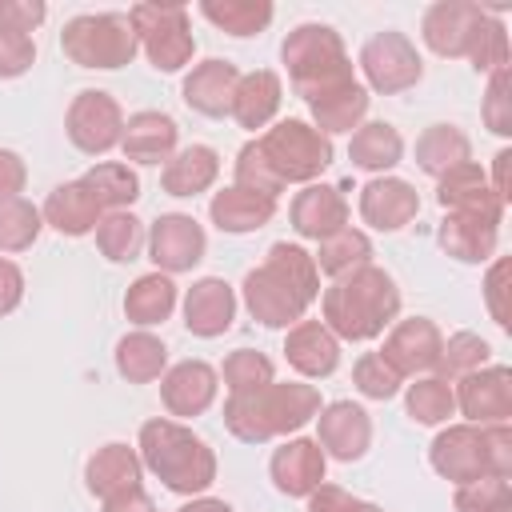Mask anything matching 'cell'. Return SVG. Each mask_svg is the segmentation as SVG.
Here are the masks:
<instances>
[{"label": "cell", "mask_w": 512, "mask_h": 512, "mask_svg": "<svg viewBox=\"0 0 512 512\" xmlns=\"http://www.w3.org/2000/svg\"><path fill=\"white\" fill-rule=\"evenodd\" d=\"M324 408L320 388L304 380H272L252 392H236L224 400V424L244 444H268L276 436L300 432Z\"/></svg>", "instance_id": "cell-3"}, {"label": "cell", "mask_w": 512, "mask_h": 512, "mask_svg": "<svg viewBox=\"0 0 512 512\" xmlns=\"http://www.w3.org/2000/svg\"><path fill=\"white\" fill-rule=\"evenodd\" d=\"M128 20L136 28L140 52L152 60L156 72H180L192 60L196 36L184 4H136L128 8Z\"/></svg>", "instance_id": "cell-9"}, {"label": "cell", "mask_w": 512, "mask_h": 512, "mask_svg": "<svg viewBox=\"0 0 512 512\" xmlns=\"http://www.w3.org/2000/svg\"><path fill=\"white\" fill-rule=\"evenodd\" d=\"M284 360L308 376V380H324L340 368V340L320 324V320H296L284 336Z\"/></svg>", "instance_id": "cell-23"}, {"label": "cell", "mask_w": 512, "mask_h": 512, "mask_svg": "<svg viewBox=\"0 0 512 512\" xmlns=\"http://www.w3.org/2000/svg\"><path fill=\"white\" fill-rule=\"evenodd\" d=\"M20 300H24V272L8 256H0V316L16 312Z\"/></svg>", "instance_id": "cell-54"}, {"label": "cell", "mask_w": 512, "mask_h": 512, "mask_svg": "<svg viewBox=\"0 0 512 512\" xmlns=\"http://www.w3.org/2000/svg\"><path fill=\"white\" fill-rule=\"evenodd\" d=\"M64 132L68 140L88 152V156H104L112 148H120V136H124V112L120 104L100 92V88H84L72 96L68 104V116H64Z\"/></svg>", "instance_id": "cell-11"}, {"label": "cell", "mask_w": 512, "mask_h": 512, "mask_svg": "<svg viewBox=\"0 0 512 512\" xmlns=\"http://www.w3.org/2000/svg\"><path fill=\"white\" fill-rule=\"evenodd\" d=\"M200 16L208 24H216L228 36H256L272 24L276 8L268 0H200Z\"/></svg>", "instance_id": "cell-39"}, {"label": "cell", "mask_w": 512, "mask_h": 512, "mask_svg": "<svg viewBox=\"0 0 512 512\" xmlns=\"http://www.w3.org/2000/svg\"><path fill=\"white\" fill-rule=\"evenodd\" d=\"M268 168L280 176V184H316V176L332 164V140L316 132L308 120H276L256 136Z\"/></svg>", "instance_id": "cell-8"}, {"label": "cell", "mask_w": 512, "mask_h": 512, "mask_svg": "<svg viewBox=\"0 0 512 512\" xmlns=\"http://www.w3.org/2000/svg\"><path fill=\"white\" fill-rule=\"evenodd\" d=\"M176 140H180V128L168 112H136L124 120V136H120V152L124 160L132 164H168V156L176 152Z\"/></svg>", "instance_id": "cell-25"}, {"label": "cell", "mask_w": 512, "mask_h": 512, "mask_svg": "<svg viewBox=\"0 0 512 512\" xmlns=\"http://www.w3.org/2000/svg\"><path fill=\"white\" fill-rule=\"evenodd\" d=\"M40 216L60 236H88V232H96L104 212L96 208V200L84 188V180H64V184H56L48 192V200L40 204Z\"/></svg>", "instance_id": "cell-29"}, {"label": "cell", "mask_w": 512, "mask_h": 512, "mask_svg": "<svg viewBox=\"0 0 512 512\" xmlns=\"http://www.w3.org/2000/svg\"><path fill=\"white\" fill-rule=\"evenodd\" d=\"M352 384H356V392L368 396V400H392L404 380L396 376V368H392L380 352H364V356L352 364Z\"/></svg>", "instance_id": "cell-47"}, {"label": "cell", "mask_w": 512, "mask_h": 512, "mask_svg": "<svg viewBox=\"0 0 512 512\" xmlns=\"http://www.w3.org/2000/svg\"><path fill=\"white\" fill-rule=\"evenodd\" d=\"M36 64V44L32 36L16 28H0V80H16Z\"/></svg>", "instance_id": "cell-50"}, {"label": "cell", "mask_w": 512, "mask_h": 512, "mask_svg": "<svg viewBox=\"0 0 512 512\" xmlns=\"http://www.w3.org/2000/svg\"><path fill=\"white\" fill-rule=\"evenodd\" d=\"M360 72H364V88H372L380 96H396V92H408L420 84L424 60L404 32L388 28V32H376L360 48Z\"/></svg>", "instance_id": "cell-10"}, {"label": "cell", "mask_w": 512, "mask_h": 512, "mask_svg": "<svg viewBox=\"0 0 512 512\" xmlns=\"http://www.w3.org/2000/svg\"><path fill=\"white\" fill-rule=\"evenodd\" d=\"M220 376H224V384H228V396H236V392H252V388L272 384V380H276V368H272V360H268L264 352H256V348H236V352L224 356Z\"/></svg>", "instance_id": "cell-44"}, {"label": "cell", "mask_w": 512, "mask_h": 512, "mask_svg": "<svg viewBox=\"0 0 512 512\" xmlns=\"http://www.w3.org/2000/svg\"><path fill=\"white\" fill-rule=\"evenodd\" d=\"M24 180H28V168H24L20 152L0 148V200L20 196V192H24Z\"/></svg>", "instance_id": "cell-55"}, {"label": "cell", "mask_w": 512, "mask_h": 512, "mask_svg": "<svg viewBox=\"0 0 512 512\" xmlns=\"http://www.w3.org/2000/svg\"><path fill=\"white\" fill-rule=\"evenodd\" d=\"M44 16H48L44 0H0V28H16L32 36L44 24Z\"/></svg>", "instance_id": "cell-52"}, {"label": "cell", "mask_w": 512, "mask_h": 512, "mask_svg": "<svg viewBox=\"0 0 512 512\" xmlns=\"http://www.w3.org/2000/svg\"><path fill=\"white\" fill-rule=\"evenodd\" d=\"M404 408L416 424H448V416H456V392L448 380L440 376H416V384H408L404 392Z\"/></svg>", "instance_id": "cell-41"}, {"label": "cell", "mask_w": 512, "mask_h": 512, "mask_svg": "<svg viewBox=\"0 0 512 512\" xmlns=\"http://www.w3.org/2000/svg\"><path fill=\"white\" fill-rule=\"evenodd\" d=\"M468 160H472V144L456 124H432L416 140V164H420V172H428L436 180Z\"/></svg>", "instance_id": "cell-36"}, {"label": "cell", "mask_w": 512, "mask_h": 512, "mask_svg": "<svg viewBox=\"0 0 512 512\" xmlns=\"http://www.w3.org/2000/svg\"><path fill=\"white\" fill-rule=\"evenodd\" d=\"M480 120L492 136H512V96H508V68L488 76V92L480 104Z\"/></svg>", "instance_id": "cell-49"}, {"label": "cell", "mask_w": 512, "mask_h": 512, "mask_svg": "<svg viewBox=\"0 0 512 512\" xmlns=\"http://www.w3.org/2000/svg\"><path fill=\"white\" fill-rule=\"evenodd\" d=\"M60 48L80 68L116 72V68L136 60L140 40H136V28H132L128 12H84V16H72L64 24Z\"/></svg>", "instance_id": "cell-7"}, {"label": "cell", "mask_w": 512, "mask_h": 512, "mask_svg": "<svg viewBox=\"0 0 512 512\" xmlns=\"http://www.w3.org/2000/svg\"><path fill=\"white\" fill-rule=\"evenodd\" d=\"M280 100H284V84L272 68H256V72H240L236 80V96H232V120L248 132L256 128H268L280 112Z\"/></svg>", "instance_id": "cell-26"}, {"label": "cell", "mask_w": 512, "mask_h": 512, "mask_svg": "<svg viewBox=\"0 0 512 512\" xmlns=\"http://www.w3.org/2000/svg\"><path fill=\"white\" fill-rule=\"evenodd\" d=\"M428 464L448 484L480 476H512V428L508 424H448L428 444Z\"/></svg>", "instance_id": "cell-5"}, {"label": "cell", "mask_w": 512, "mask_h": 512, "mask_svg": "<svg viewBox=\"0 0 512 512\" xmlns=\"http://www.w3.org/2000/svg\"><path fill=\"white\" fill-rule=\"evenodd\" d=\"M40 228H44V216H40V208L32 200H24V196L0 200V252L4 256L32 248Z\"/></svg>", "instance_id": "cell-43"}, {"label": "cell", "mask_w": 512, "mask_h": 512, "mask_svg": "<svg viewBox=\"0 0 512 512\" xmlns=\"http://www.w3.org/2000/svg\"><path fill=\"white\" fill-rule=\"evenodd\" d=\"M236 184H240V188L260 192V196H272V200L284 192L280 176L268 168V160H264V152H260V144H256V140H248V144L236 152Z\"/></svg>", "instance_id": "cell-48"}, {"label": "cell", "mask_w": 512, "mask_h": 512, "mask_svg": "<svg viewBox=\"0 0 512 512\" xmlns=\"http://www.w3.org/2000/svg\"><path fill=\"white\" fill-rule=\"evenodd\" d=\"M288 216H292L296 236L324 240V236L348 228V200L340 196L336 184H304V192H296Z\"/></svg>", "instance_id": "cell-22"}, {"label": "cell", "mask_w": 512, "mask_h": 512, "mask_svg": "<svg viewBox=\"0 0 512 512\" xmlns=\"http://www.w3.org/2000/svg\"><path fill=\"white\" fill-rule=\"evenodd\" d=\"M80 180H84V188L92 192V200H96L100 212H128V208L140 200V176H136L128 164L104 160V164L88 168Z\"/></svg>", "instance_id": "cell-37"}, {"label": "cell", "mask_w": 512, "mask_h": 512, "mask_svg": "<svg viewBox=\"0 0 512 512\" xmlns=\"http://www.w3.org/2000/svg\"><path fill=\"white\" fill-rule=\"evenodd\" d=\"M308 512H384L380 504H368L352 492H344L340 484H320L312 496H308Z\"/></svg>", "instance_id": "cell-51"}, {"label": "cell", "mask_w": 512, "mask_h": 512, "mask_svg": "<svg viewBox=\"0 0 512 512\" xmlns=\"http://www.w3.org/2000/svg\"><path fill=\"white\" fill-rule=\"evenodd\" d=\"M220 176V156L216 148L208 144H188V148H176L160 172V184L168 196H200L216 184Z\"/></svg>", "instance_id": "cell-31"}, {"label": "cell", "mask_w": 512, "mask_h": 512, "mask_svg": "<svg viewBox=\"0 0 512 512\" xmlns=\"http://www.w3.org/2000/svg\"><path fill=\"white\" fill-rule=\"evenodd\" d=\"M140 476H144V464H140L136 448H128V444H120V440L96 448V452L88 456V464H84V484H88V492L100 496V500H108V496H116V492H124V488H136Z\"/></svg>", "instance_id": "cell-30"}, {"label": "cell", "mask_w": 512, "mask_h": 512, "mask_svg": "<svg viewBox=\"0 0 512 512\" xmlns=\"http://www.w3.org/2000/svg\"><path fill=\"white\" fill-rule=\"evenodd\" d=\"M440 344H444V336H440V328L428 316H408V320H396L388 328L380 356L396 368L400 380H408V376H420V372L436 368Z\"/></svg>", "instance_id": "cell-16"}, {"label": "cell", "mask_w": 512, "mask_h": 512, "mask_svg": "<svg viewBox=\"0 0 512 512\" xmlns=\"http://www.w3.org/2000/svg\"><path fill=\"white\" fill-rule=\"evenodd\" d=\"M208 216L220 232L228 236H244V232H256L264 228L272 216H276V200L272 196H260L252 188H240V184H228L220 188L212 200H208Z\"/></svg>", "instance_id": "cell-28"}, {"label": "cell", "mask_w": 512, "mask_h": 512, "mask_svg": "<svg viewBox=\"0 0 512 512\" xmlns=\"http://www.w3.org/2000/svg\"><path fill=\"white\" fill-rule=\"evenodd\" d=\"M216 392H220V372L204 360H180L160 376V400L168 416H184V420L204 416L216 404Z\"/></svg>", "instance_id": "cell-17"}, {"label": "cell", "mask_w": 512, "mask_h": 512, "mask_svg": "<svg viewBox=\"0 0 512 512\" xmlns=\"http://www.w3.org/2000/svg\"><path fill=\"white\" fill-rule=\"evenodd\" d=\"M320 248H316V272H324V276H348V272H356V268H364V264H372V240H368V232H360V228H340V232H332V236H324V240H316Z\"/></svg>", "instance_id": "cell-38"}, {"label": "cell", "mask_w": 512, "mask_h": 512, "mask_svg": "<svg viewBox=\"0 0 512 512\" xmlns=\"http://www.w3.org/2000/svg\"><path fill=\"white\" fill-rule=\"evenodd\" d=\"M316 296H320L316 260H312V252H304L300 244H288V240H276L264 256V264H256L240 284L244 308L264 328H292L296 320H304V312Z\"/></svg>", "instance_id": "cell-1"}, {"label": "cell", "mask_w": 512, "mask_h": 512, "mask_svg": "<svg viewBox=\"0 0 512 512\" xmlns=\"http://www.w3.org/2000/svg\"><path fill=\"white\" fill-rule=\"evenodd\" d=\"M176 512H232L224 500H216V496H192L184 508H176Z\"/></svg>", "instance_id": "cell-58"}, {"label": "cell", "mask_w": 512, "mask_h": 512, "mask_svg": "<svg viewBox=\"0 0 512 512\" xmlns=\"http://www.w3.org/2000/svg\"><path fill=\"white\" fill-rule=\"evenodd\" d=\"M508 160H512V148H500V152L492 156V180H488L492 192H496L504 204L512 200V188H508Z\"/></svg>", "instance_id": "cell-57"}, {"label": "cell", "mask_w": 512, "mask_h": 512, "mask_svg": "<svg viewBox=\"0 0 512 512\" xmlns=\"http://www.w3.org/2000/svg\"><path fill=\"white\" fill-rule=\"evenodd\" d=\"M420 212V196L400 176H372L360 188V220L376 232H400Z\"/></svg>", "instance_id": "cell-20"}, {"label": "cell", "mask_w": 512, "mask_h": 512, "mask_svg": "<svg viewBox=\"0 0 512 512\" xmlns=\"http://www.w3.org/2000/svg\"><path fill=\"white\" fill-rule=\"evenodd\" d=\"M280 60L288 68L292 88L304 96V104L356 80L352 60L344 52V40L328 24H296L280 44Z\"/></svg>", "instance_id": "cell-6"}, {"label": "cell", "mask_w": 512, "mask_h": 512, "mask_svg": "<svg viewBox=\"0 0 512 512\" xmlns=\"http://www.w3.org/2000/svg\"><path fill=\"white\" fill-rule=\"evenodd\" d=\"M236 80H240V72H236V64H228V60H200V64H192V72L184 76V88H180V96H184V104L192 108V112H200V116H228L232 112V96H236Z\"/></svg>", "instance_id": "cell-24"}, {"label": "cell", "mask_w": 512, "mask_h": 512, "mask_svg": "<svg viewBox=\"0 0 512 512\" xmlns=\"http://www.w3.org/2000/svg\"><path fill=\"white\" fill-rule=\"evenodd\" d=\"M236 288L220 276H204L184 292V328L200 340H216L236 320Z\"/></svg>", "instance_id": "cell-21"}, {"label": "cell", "mask_w": 512, "mask_h": 512, "mask_svg": "<svg viewBox=\"0 0 512 512\" xmlns=\"http://www.w3.org/2000/svg\"><path fill=\"white\" fill-rule=\"evenodd\" d=\"M140 464L176 496H204L216 480V452L176 420H148L136 440Z\"/></svg>", "instance_id": "cell-4"}, {"label": "cell", "mask_w": 512, "mask_h": 512, "mask_svg": "<svg viewBox=\"0 0 512 512\" xmlns=\"http://www.w3.org/2000/svg\"><path fill=\"white\" fill-rule=\"evenodd\" d=\"M504 292H508V256H496L488 264V276H484V300H488V312L500 328H508V304H504Z\"/></svg>", "instance_id": "cell-53"}, {"label": "cell", "mask_w": 512, "mask_h": 512, "mask_svg": "<svg viewBox=\"0 0 512 512\" xmlns=\"http://www.w3.org/2000/svg\"><path fill=\"white\" fill-rule=\"evenodd\" d=\"M468 60H472L476 72H488V76L500 72V68H508V32H504V20L496 12H484Z\"/></svg>", "instance_id": "cell-46"}, {"label": "cell", "mask_w": 512, "mask_h": 512, "mask_svg": "<svg viewBox=\"0 0 512 512\" xmlns=\"http://www.w3.org/2000/svg\"><path fill=\"white\" fill-rule=\"evenodd\" d=\"M104 504V512H156V504H152V496L136 484V488H124V492H116V496H108V500H100Z\"/></svg>", "instance_id": "cell-56"}, {"label": "cell", "mask_w": 512, "mask_h": 512, "mask_svg": "<svg viewBox=\"0 0 512 512\" xmlns=\"http://www.w3.org/2000/svg\"><path fill=\"white\" fill-rule=\"evenodd\" d=\"M316 444L324 456L352 464L372 448V416L352 400H332L316 412Z\"/></svg>", "instance_id": "cell-15"}, {"label": "cell", "mask_w": 512, "mask_h": 512, "mask_svg": "<svg viewBox=\"0 0 512 512\" xmlns=\"http://www.w3.org/2000/svg\"><path fill=\"white\" fill-rule=\"evenodd\" d=\"M176 308V284L172 276L164 272H144L128 284L124 292V316L136 324V328H152V324H164Z\"/></svg>", "instance_id": "cell-35"}, {"label": "cell", "mask_w": 512, "mask_h": 512, "mask_svg": "<svg viewBox=\"0 0 512 512\" xmlns=\"http://www.w3.org/2000/svg\"><path fill=\"white\" fill-rule=\"evenodd\" d=\"M484 12H488V8H480V4H472V0H436V4L424 12V20H420V40H424L436 56H444V60H456V56L468 60Z\"/></svg>", "instance_id": "cell-13"}, {"label": "cell", "mask_w": 512, "mask_h": 512, "mask_svg": "<svg viewBox=\"0 0 512 512\" xmlns=\"http://www.w3.org/2000/svg\"><path fill=\"white\" fill-rule=\"evenodd\" d=\"M436 240L440 248L460 260V264H488L496 260V244H500V224L492 220H480V216H460V212H448L436 228Z\"/></svg>", "instance_id": "cell-27"}, {"label": "cell", "mask_w": 512, "mask_h": 512, "mask_svg": "<svg viewBox=\"0 0 512 512\" xmlns=\"http://www.w3.org/2000/svg\"><path fill=\"white\" fill-rule=\"evenodd\" d=\"M456 408L468 416V424H508L512 420V368L484 364L480 372L456 380Z\"/></svg>", "instance_id": "cell-14"}, {"label": "cell", "mask_w": 512, "mask_h": 512, "mask_svg": "<svg viewBox=\"0 0 512 512\" xmlns=\"http://www.w3.org/2000/svg\"><path fill=\"white\" fill-rule=\"evenodd\" d=\"M204 252H208V236L188 212H164V216L152 220L148 256H152L156 272H164V276L192 272L204 260Z\"/></svg>", "instance_id": "cell-12"}, {"label": "cell", "mask_w": 512, "mask_h": 512, "mask_svg": "<svg viewBox=\"0 0 512 512\" xmlns=\"http://www.w3.org/2000/svg\"><path fill=\"white\" fill-rule=\"evenodd\" d=\"M320 324L348 344H364L384 336V328H392L400 320V288L396 280L376 268L364 264L348 276H336L324 292H320Z\"/></svg>", "instance_id": "cell-2"}, {"label": "cell", "mask_w": 512, "mask_h": 512, "mask_svg": "<svg viewBox=\"0 0 512 512\" xmlns=\"http://www.w3.org/2000/svg\"><path fill=\"white\" fill-rule=\"evenodd\" d=\"M324 468H328V456L316 440L308 436H292L284 440L272 460H268V476L276 484V492L284 496H296V500H308L320 484H324Z\"/></svg>", "instance_id": "cell-19"}, {"label": "cell", "mask_w": 512, "mask_h": 512, "mask_svg": "<svg viewBox=\"0 0 512 512\" xmlns=\"http://www.w3.org/2000/svg\"><path fill=\"white\" fill-rule=\"evenodd\" d=\"M368 100H372V96H368V88H364L360 80H352V84H344V88H332V92H324L320 100L308 104L312 128L324 132L328 140H332L336 132H356V128L364 124Z\"/></svg>", "instance_id": "cell-33"}, {"label": "cell", "mask_w": 512, "mask_h": 512, "mask_svg": "<svg viewBox=\"0 0 512 512\" xmlns=\"http://www.w3.org/2000/svg\"><path fill=\"white\" fill-rule=\"evenodd\" d=\"M452 508L456 512H512V484L504 476H480V480L456 484Z\"/></svg>", "instance_id": "cell-45"}, {"label": "cell", "mask_w": 512, "mask_h": 512, "mask_svg": "<svg viewBox=\"0 0 512 512\" xmlns=\"http://www.w3.org/2000/svg\"><path fill=\"white\" fill-rule=\"evenodd\" d=\"M484 364H492V348H488V340L476 336V332H456V336H448V340L440 344V360H436L432 376L456 384V380L480 372Z\"/></svg>", "instance_id": "cell-40"}, {"label": "cell", "mask_w": 512, "mask_h": 512, "mask_svg": "<svg viewBox=\"0 0 512 512\" xmlns=\"http://www.w3.org/2000/svg\"><path fill=\"white\" fill-rule=\"evenodd\" d=\"M168 368V348L160 336H152L148 328H136V332H124L116 340V372L128 380V384H152L160 380Z\"/></svg>", "instance_id": "cell-34"}, {"label": "cell", "mask_w": 512, "mask_h": 512, "mask_svg": "<svg viewBox=\"0 0 512 512\" xmlns=\"http://www.w3.org/2000/svg\"><path fill=\"white\" fill-rule=\"evenodd\" d=\"M96 248L112 264H128L144 248V224L132 212H104L96 224Z\"/></svg>", "instance_id": "cell-42"}, {"label": "cell", "mask_w": 512, "mask_h": 512, "mask_svg": "<svg viewBox=\"0 0 512 512\" xmlns=\"http://www.w3.org/2000/svg\"><path fill=\"white\" fill-rule=\"evenodd\" d=\"M348 160L360 172H376L388 176V168H396L404 160V136L388 124V120H368L352 132L348 140Z\"/></svg>", "instance_id": "cell-32"}, {"label": "cell", "mask_w": 512, "mask_h": 512, "mask_svg": "<svg viewBox=\"0 0 512 512\" xmlns=\"http://www.w3.org/2000/svg\"><path fill=\"white\" fill-rule=\"evenodd\" d=\"M436 200H440L444 212L480 216V220H492V224H500V220H504V208H508V204L492 192V184H488V176H484V168H480L476 160H468V164L444 172V176L436 180Z\"/></svg>", "instance_id": "cell-18"}]
</instances>
